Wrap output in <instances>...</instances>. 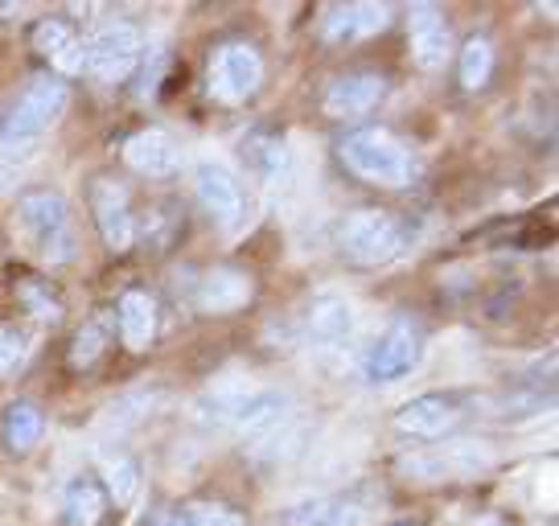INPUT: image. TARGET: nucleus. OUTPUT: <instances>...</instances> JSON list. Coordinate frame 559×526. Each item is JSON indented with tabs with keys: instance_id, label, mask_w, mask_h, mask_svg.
<instances>
[{
	"instance_id": "obj_8",
	"label": "nucleus",
	"mask_w": 559,
	"mask_h": 526,
	"mask_svg": "<svg viewBox=\"0 0 559 526\" xmlns=\"http://www.w3.org/2000/svg\"><path fill=\"white\" fill-rule=\"evenodd\" d=\"M419 350H424V342H419L416 321H391L383 330V337L370 346L367 374L374 383H395V379L416 370Z\"/></svg>"
},
{
	"instance_id": "obj_17",
	"label": "nucleus",
	"mask_w": 559,
	"mask_h": 526,
	"mask_svg": "<svg viewBox=\"0 0 559 526\" xmlns=\"http://www.w3.org/2000/svg\"><path fill=\"white\" fill-rule=\"evenodd\" d=\"M116 321H120V337L128 350H148L157 342V297L144 292V288H132L120 297V309H116Z\"/></svg>"
},
{
	"instance_id": "obj_6",
	"label": "nucleus",
	"mask_w": 559,
	"mask_h": 526,
	"mask_svg": "<svg viewBox=\"0 0 559 526\" xmlns=\"http://www.w3.org/2000/svg\"><path fill=\"white\" fill-rule=\"evenodd\" d=\"M193 190H198V198H202L206 214L223 230H239L247 223V214H251V206H247V190L230 165L202 160L198 174H193Z\"/></svg>"
},
{
	"instance_id": "obj_4",
	"label": "nucleus",
	"mask_w": 559,
	"mask_h": 526,
	"mask_svg": "<svg viewBox=\"0 0 559 526\" xmlns=\"http://www.w3.org/2000/svg\"><path fill=\"white\" fill-rule=\"evenodd\" d=\"M17 227L50 263L70 260V214L58 190H25L17 198Z\"/></svg>"
},
{
	"instance_id": "obj_1",
	"label": "nucleus",
	"mask_w": 559,
	"mask_h": 526,
	"mask_svg": "<svg viewBox=\"0 0 559 526\" xmlns=\"http://www.w3.org/2000/svg\"><path fill=\"white\" fill-rule=\"evenodd\" d=\"M337 157L354 177H362L370 186H383V190H407L419 177L416 153L400 136L383 132V128L346 132L342 144H337Z\"/></svg>"
},
{
	"instance_id": "obj_10",
	"label": "nucleus",
	"mask_w": 559,
	"mask_h": 526,
	"mask_svg": "<svg viewBox=\"0 0 559 526\" xmlns=\"http://www.w3.org/2000/svg\"><path fill=\"white\" fill-rule=\"evenodd\" d=\"M407 46L424 71H440L453 53V29L437 4H416L407 13Z\"/></svg>"
},
{
	"instance_id": "obj_27",
	"label": "nucleus",
	"mask_w": 559,
	"mask_h": 526,
	"mask_svg": "<svg viewBox=\"0 0 559 526\" xmlns=\"http://www.w3.org/2000/svg\"><path fill=\"white\" fill-rule=\"evenodd\" d=\"M140 490V474H136V461H128V456H111L104 465V493L107 502H116V506H128Z\"/></svg>"
},
{
	"instance_id": "obj_15",
	"label": "nucleus",
	"mask_w": 559,
	"mask_h": 526,
	"mask_svg": "<svg viewBox=\"0 0 559 526\" xmlns=\"http://www.w3.org/2000/svg\"><path fill=\"white\" fill-rule=\"evenodd\" d=\"M123 160L144 177H169V174H177L181 153H177V144L169 132L144 128V132H132V136L123 141Z\"/></svg>"
},
{
	"instance_id": "obj_7",
	"label": "nucleus",
	"mask_w": 559,
	"mask_h": 526,
	"mask_svg": "<svg viewBox=\"0 0 559 526\" xmlns=\"http://www.w3.org/2000/svg\"><path fill=\"white\" fill-rule=\"evenodd\" d=\"M140 50H144V41H140L136 25L132 21H116V25L99 29L95 41L87 46V71L99 83H123L128 74L136 71Z\"/></svg>"
},
{
	"instance_id": "obj_11",
	"label": "nucleus",
	"mask_w": 559,
	"mask_h": 526,
	"mask_svg": "<svg viewBox=\"0 0 559 526\" xmlns=\"http://www.w3.org/2000/svg\"><path fill=\"white\" fill-rule=\"evenodd\" d=\"M91 206H95V223H99L104 243L111 247V251H128L132 239H136V218H132V202H128L123 186L99 177V181L91 186Z\"/></svg>"
},
{
	"instance_id": "obj_25",
	"label": "nucleus",
	"mask_w": 559,
	"mask_h": 526,
	"mask_svg": "<svg viewBox=\"0 0 559 526\" xmlns=\"http://www.w3.org/2000/svg\"><path fill=\"white\" fill-rule=\"evenodd\" d=\"M493 74V46L489 37H469L465 50H461V87L465 91H481Z\"/></svg>"
},
{
	"instance_id": "obj_3",
	"label": "nucleus",
	"mask_w": 559,
	"mask_h": 526,
	"mask_svg": "<svg viewBox=\"0 0 559 526\" xmlns=\"http://www.w3.org/2000/svg\"><path fill=\"white\" fill-rule=\"evenodd\" d=\"M70 91L53 74H37L29 87L21 91V99L9 107V116L0 120V144H29L41 132H50L58 116L67 111Z\"/></svg>"
},
{
	"instance_id": "obj_23",
	"label": "nucleus",
	"mask_w": 559,
	"mask_h": 526,
	"mask_svg": "<svg viewBox=\"0 0 559 526\" xmlns=\"http://www.w3.org/2000/svg\"><path fill=\"white\" fill-rule=\"evenodd\" d=\"M243 157L267 186H276V181L288 177V148H284V141H276V136H251V141L243 144Z\"/></svg>"
},
{
	"instance_id": "obj_24",
	"label": "nucleus",
	"mask_w": 559,
	"mask_h": 526,
	"mask_svg": "<svg viewBox=\"0 0 559 526\" xmlns=\"http://www.w3.org/2000/svg\"><path fill=\"white\" fill-rule=\"evenodd\" d=\"M107 342H111V316L107 313L91 316L87 325L74 334V342H70V367L91 370L95 362H99V354L107 350Z\"/></svg>"
},
{
	"instance_id": "obj_5",
	"label": "nucleus",
	"mask_w": 559,
	"mask_h": 526,
	"mask_svg": "<svg viewBox=\"0 0 559 526\" xmlns=\"http://www.w3.org/2000/svg\"><path fill=\"white\" fill-rule=\"evenodd\" d=\"M260 87H263V58L255 46H247V41H227V46L214 50L210 71H206V91L214 104L239 107V104H247Z\"/></svg>"
},
{
	"instance_id": "obj_19",
	"label": "nucleus",
	"mask_w": 559,
	"mask_h": 526,
	"mask_svg": "<svg viewBox=\"0 0 559 526\" xmlns=\"http://www.w3.org/2000/svg\"><path fill=\"white\" fill-rule=\"evenodd\" d=\"M367 510L354 506L349 498H313L284 514L288 526H362Z\"/></svg>"
},
{
	"instance_id": "obj_14",
	"label": "nucleus",
	"mask_w": 559,
	"mask_h": 526,
	"mask_svg": "<svg viewBox=\"0 0 559 526\" xmlns=\"http://www.w3.org/2000/svg\"><path fill=\"white\" fill-rule=\"evenodd\" d=\"M391 25V9L379 4V0H354V4H342L333 9L330 17L321 21V34L333 46H349V41H367V37L383 34Z\"/></svg>"
},
{
	"instance_id": "obj_13",
	"label": "nucleus",
	"mask_w": 559,
	"mask_h": 526,
	"mask_svg": "<svg viewBox=\"0 0 559 526\" xmlns=\"http://www.w3.org/2000/svg\"><path fill=\"white\" fill-rule=\"evenodd\" d=\"M34 50L37 58H46L53 71L62 74H83L87 71V41L79 37V29L62 17H46L34 25Z\"/></svg>"
},
{
	"instance_id": "obj_32",
	"label": "nucleus",
	"mask_w": 559,
	"mask_h": 526,
	"mask_svg": "<svg viewBox=\"0 0 559 526\" xmlns=\"http://www.w3.org/2000/svg\"><path fill=\"white\" fill-rule=\"evenodd\" d=\"M395 526H416V523H395Z\"/></svg>"
},
{
	"instance_id": "obj_28",
	"label": "nucleus",
	"mask_w": 559,
	"mask_h": 526,
	"mask_svg": "<svg viewBox=\"0 0 559 526\" xmlns=\"http://www.w3.org/2000/svg\"><path fill=\"white\" fill-rule=\"evenodd\" d=\"M181 510H186L190 526H243V514L223 502H186Z\"/></svg>"
},
{
	"instance_id": "obj_22",
	"label": "nucleus",
	"mask_w": 559,
	"mask_h": 526,
	"mask_svg": "<svg viewBox=\"0 0 559 526\" xmlns=\"http://www.w3.org/2000/svg\"><path fill=\"white\" fill-rule=\"evenodd\" d=\"M0 432H4V444H9L13 453H29L37 440H41V432H46V416H41V407L17 399V404L4 407Z\"/></svg>"
},
{
	"instance_id": "obj_20",
	"label": "nucleus",
	"mask_w": 559,
	"mask_h": 526,
	"mask_svg": "<svg viewBox=\"0 0 559 526\" xmlns=\"http://www.w3.org/2000/svg\"><path fill=\"white\" fill-rule=\"evenodd\" d=\"M107 514V493L95 477H74L62 498V518L67 526H99Z\"/></svg>"
},
{
	"instance_id": "obj_2",
	"label": "nucleus",
	"mask_w": 559,
	"mask_h": 526,
	"mask_svg": "<svg viewBox=\"0 0 559 526\" xmlns=\"http://www.w3.org/2000/svg\"><path fill=\"white\" fill-rule=\"evenodd\" d=\"M337 247L358 267H383L403 255L407 227L391 211H354L337 227Z\"/></svg>"
},
{
	"instance_id": "obj_26",
	"label": "nucleus",
	"mask_w": 559,
	"mask_h": 526,
	"mask_svg": "<svg viewBox=\"0 0 559 526\" xmlns=\"http://www.w3.org/2000/svg\"><path fill=\"white\" fill-rule=\"evenodd\" d=\"M17 300H21V309H25L29 316H37V321H58V316H62V300H58V292H53L46 280H37V276L17 280Z\"/></svg>"
},
{
	"instance_id": "obj_29",
	"label": "nucleus",
	"mask_w": 559,
	"mask_h": 526,
	"mask_svg": "<svg viewBox=\"0 0 559 526\" xmlns=\"http://www.w3.org/2000/svg\"><path fill=\"white\" fill-rule=\"evenodd\" d=\"M456 456H481V449H477V444H456V449H449V461H456ZM469 465H477V461H469ZM469 465H465V474H473ZM407 474L444 477V474H453V465H444L437 456H416V465H407Z\"/></svg>"
},
{
	"instance_id": "obj_9",
	"label": "nucleus",
	"mask_w": 559,
	"mask_h": 526,
	"mask_svg": "<svg viewBox=\"0 0 559 526\" xmlns=\"http://www.w3.org/2000/svg\"><path fill=\"white\" fill-rule=\"evenodd\" d=\"M461 420H465V407L456 404L453 395H419L395 411V428L416 440L449 437L453 428H461Z\"/></svg>"
},
{
	"instance_id": "obj_30",
	"label": "nucleus",
	"mask_w": 559,
	"mask_h": 526,
	"mask_svg": "<svg viewBox=\"0 0 559 526\" xmlns=\"http://www.w3.org/2000/svg\"><path fill=\"white\" fill-rule=\"evenodd\" d=\"M21 358H25V337L9 325H0V379L13 374L21 367Z\"/></svg>"
},
{
	"instance_id": "obj_21",
	"label": "nucleus",
	"mask_w": 559,
	"mask_h": 526,
	"mask_svg": "<svg viewBox=\"0 0 559 526\" xmlns=\"http://www.w3.org/2000/svg\"><path fill=\"white\" fill-rule=\"evenodd\" d=\"M354 330V309L342 297H321L309 309V337L317 346H333V342H346Z\"/></svg>"
},
{
	"instance_id": "obj_16",
	"label": "nucleus",
	"mask_w": 559,
	"mask_h": 526,
	"mask_svg": "<svg viewBox=\"0 0 559 526\" xmlns=\"http://www.w3.org/2000/svg\"><path fill=\"white\" fill-rule=\"evenodd\" d=\"M284 391H251V395H230L227 404L214 407L218 420H227L239 432H263L284 416Z\"/></svg>"
},
{
	"instance_id": "obj_12",
	"label": "nucleus",
	"mask_w": 559,
	"mask_h": 526,
	"mask_svg": "<svg viewBox=\"0 0 559 526\" xmlns=\"http://www.w3.org/2000/svg\"><path fill=\"white\" fill-rule=\"evenodd\" d=\"M383 95H386L383 74L374 71L342 74L325 91V111H330L333 120H358V116H367V111H374V107L383 104Z\"/></svg>"
},
{
	"instance_id": "obj_18",
	"label": "nucleus",
	"mask_w": 559,
	"mask_h": 526,
	"mask_svg": "<svg viewBox=\"0 0 559 526\" xmlns=\"http://www.w3.org/2000/svg\"><path fill=\"white\" fill-rule=\"evenodd\" d=\"M247 300H251V280L235 267H214L198 284V304L206 313H230V309H243Z\"/></svg>"
},
{
	"instance_id": "obj_31",
	"label": "nucleus",
	"mask_w": 559,
	"mask_h": 526,
	"mask_svg": "<svg viewBox=\"0 0 559 526\" xmlns=\"http://www.w3.org/2000/svg\"><path fill=\"white\" fill-rule=\"evenodd\" d=\"M153 526H190V523H186V510H181V506H169V510H157Z\"/></svg>"
}]
</instances>
